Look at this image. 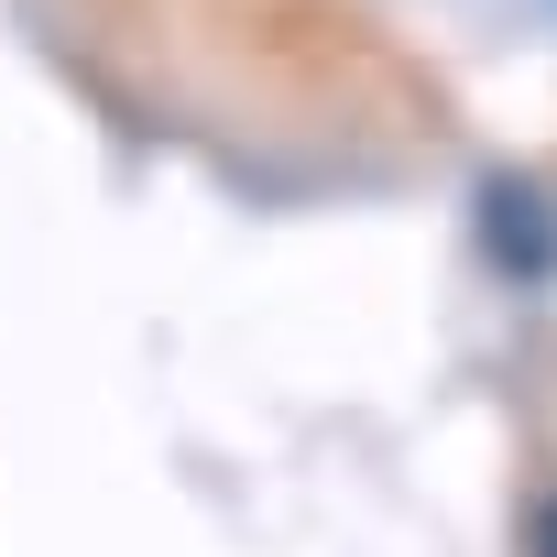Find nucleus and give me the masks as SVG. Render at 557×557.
Listing matches in <instances>:
<instances>
[{
  "mask_svg": "<svg viewBox=\"0 0 557 557\" xmlns=\"http://www.w3.org/2000/svg\"><path fill=\"white\" fill-rule=\"evenodd\" d=\"M481 251L513 285H557V208L535 175H481Z\"/></svg>",
  "mask_w": 557,
  "mask_h": 557,
  "instance_id": "1",
  "label": "nucleus"
},
{
  "mask_svg": "<svg viewBox=\"0 0 557 557\" xmlns=\"http://www.w3.org/2000/svg\"><path fill=\"white\" fill-rule=\"evenodd\" d=\"M535 557H557V492L535 503Z\"/></svg>",
  "mask_w": 557,
  "mask_h": 557,
  "instance_id": "2",
  "label": "nucleus"
}]
</instances>
